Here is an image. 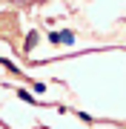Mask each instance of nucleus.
I'll use <instances>...</instances> for the list:
<instances>
[{
    "mask_svg": "<svg viewBox=\"0 0 126 129\" xmlns=\"http://www.w3.org/2000/svg\"><path fill=\"white\" fill-rule=\"evenodd\" d=\"M17 95H20V98H23V101H29V103H32V101H34V98H32V95H29V92H26V89H20V92H17Z\"/></svg>",
    "mask_w": 126,
    "mask_h": 129,
    "instance_id": "f257e3e1",
    "label": "nucleus"
}]
</instances>
